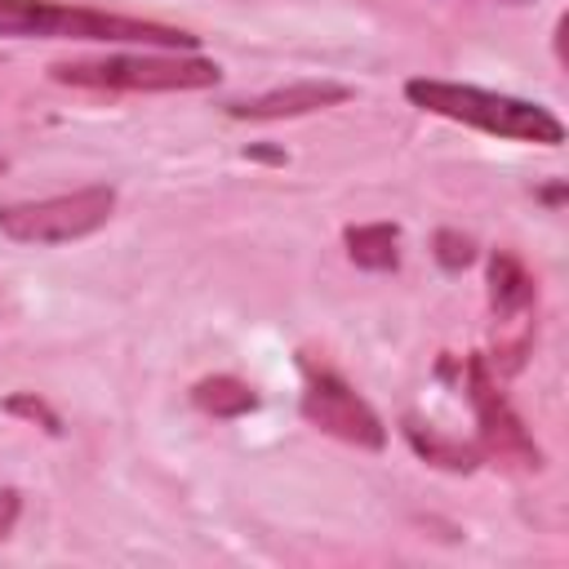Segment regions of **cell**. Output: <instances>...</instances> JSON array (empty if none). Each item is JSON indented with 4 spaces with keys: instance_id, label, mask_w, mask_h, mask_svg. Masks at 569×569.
Instances as JSON below:
<instances>
[{
    "instance_id": "obj_4",
    "label": "cell",
    "mask_w": 569,
    "mask_h": 569,
    "mask_svg": "<svg viewBox=\"0 0 569 569\" xmlns=\"http://www.w3.org/2000/svg\"><path fill=\"white\" fill-rule=\"evenodd\" d=\"M111 213H116V187L93 182L67 196L0 204V231L18 244H71L107 227Z\"/></svg>"
},
{
    "instance_id": "obj_9",
    "label": "cell",
    "mask_w": 569,
    "mask_h": 569,
    "mask_svg": "<svg viewBox=\"0 0 569 569\" xmlns=\"http://www.w3.org/2000/svg\"><path fill=\"white\" fill-rule=\"evenodd\" d=\"M347 253L365 271H391L400 262V231L391 222H365L347 227Z\"/></svg>"
},
{
    "instance_id": "obj_1",
    "label": "cell",
    "mask_w": 569,
    "mask_h": 569,
    "mask_svg": "<svg viewBox=\"0 0 569 569\" xmlns=\"http://www.w3.org/2000/svg\"><path fill=\"white\" fill-rule=\"evenodd\" d=\"M0 36L98 40V44H142V49H196L200 44V36L182 27L102 13L84 4H58V0H0Z\"/></svg>"
},
{
    "instance_id": "obj_8",
    "label": "cell",
    "mask_w": 569,
    "mask_h": 569,
    "mask_svg": "<svg viewBox=\"0 0 569 569\" xmlns=\"http://www.w3.org/2000/svg\"><path fill=\"white\" fill-rule=\"evenodd\" d=\"M489 302H493V316L502 320H516L533 307V276L511 249H498L489 258Z\"/></svg>"
},
{
    "instance_id": "obj_2",
    "label": "cell",
    "mask_w": 569,
    "mask_h": 569,
    "mask_svg": "<svg viewBox=\"0 0 569 569\" xmlns=\"http://www.w3.org/2000/svg\"><path fill=\"white\" fill-rule=\"evenodd\" d=\"M405 98L431 116L498 133V138H516V142H538V147H560L565 142V124L525 98L511 93H493V89H476V84H453V80H409Z\"/></svg>"
},
{
    "instance_id": "obj_11",
    "label": "cell",
    "mask_w": 569,
    "mask_h": 569,
    "mask_svg": "<svg viewBox=\"0 0 569 569\" xmlns=\"http://www.w3.org/2000/svg\"><path fill=\"white\" fill-rule=\"evenodd\" d=\"M405 436H409L413 449H418L427 462H436V467L471 471V467L480 462V449H471V445H462V440H445L440 431H431V427H422V422H405Z\"/></svg>"
},
{
    "instance_id": "obj_10",
    "label": "cell",
    "mask_w": 569,
    "mask_h": 569,
    "mask_svg": "<svg viewBox=\"0 0 569 569\" xmlns=\"http://www.w3.org/2000/svg\"><path fill=\"white\" fill-rule=\"evenodd\" d=\"M191 400H196V409H204V413H213V418H240V413L258 409V391H253L249 382L231 378V373L200 378V382L191 387Z\"/></svg>"
},
{
    "instance_id": "obj_14",
    "label": "cell",
    "mask_w": 569,
    "mask_h": 569,
    "mask_svg": "<svg viewBox=\"0 0 569 569\" xmlns=\"http://www.w3.org/2000/svg\"><path fill=\"white\" fill-rule=\"evenodd\" d=\"M18 511H22V493H18V489H0V538L13 533Z\"/></svg>"
},
{
    "instance_id": "obj_7",
    "label": "cell",
    "mask_w": 569,
    "mask_h": 569,
    "mask_svg": "<svg viewBox=\"0 0 569 569\" xmlns=\"http://www.w3.org/2000/svg\"><path fill=\"white\" fill-rule=\"evenodd\" d=\"M347 98H351V89L338 84V80H293V84L271 89V93H258L249 102H231L227 111L236 120H289V116H311V111L338 107Z\"/></svg>"
},
{
    "instance_id": "obj_13",
    "label": "cell",
    "mask_w": 569,
    "mask_h": 569,
    "mask_svg": "<svg viewBox=\"0 0 569 569\" xmlns=\"http://www.w3.org/2000/svg\"><path fill=\"white\" fill-rule=\"evenodd\" d=\"M9 413H22V418L40 422L49 436H58V431H62V418H58L44 400H36V396H9Z\"/></svg>"
},
{
    "instance_id": "obj_12",
    "label": "cell",
    "mask_w": 569,
    "mask_h": 569,
    "mask_svg": "<svg viewBox=\"0 0 569 569\" xmlns=\"http://www.w3.org/2000/svg\"><path fill=\"white\" fill-rule=\"evenodd\" d=\"M471 258H476L471 236H462V231H453V227L436 231V262H440L445 271H462Z\"/></svg>"
},
{
    "instance_id": "obj_3",
    "label": "cell",
    "mask_w": 569,
    "mask_h": 569,
    "mask_svg": "<svg viewBox=\"0 0 569 569\" xmlns=\"http://www.w3.org/2000/svg\"><path fill=\"white\" fill-rule=\"evenodd\" d=\"M49 76L71 89H111V93H187L218 84V62L196 53H107V58H71L53 62Z\"/></svg>"
},
{
    "instance_id": "obj_5",
    "label": "cell",
    "mask_w": 569,
    "mask_h": 569,
    "mask_svg": "<svg viewBox=\"0 0 569 569\" xmlns=\"http://www.w3.org/2000/svg\"><path fill=\"white\" fill-rule=\"evenodd\" d=\"M302 418H307L311 427H320L325 436H333V440H342V445H356V449H382V445H387L382 418H378L333 369L307 365Z\"/></svg>"
},
{
    "instance_id": "obj_6",
    "label": "cell",
    "mask_w": 569,
    "mask_h": 569,
    "mask_svg": "<svg viewBox=\"0 0 569 569\" xmlns=\"http://www.w3.org/2000/svg\"><path fill=\"white\" fill-rule=\"evenodd\" d=\"M467 387H471V405H476V418H480V440L489 453H498L502 462H516V467H542V453L538 445L529 440V431L520 427V418L511 413V405L498 396V387L489 382L485 373V360L471 356L467 365Z\"/></svg>"
},
{
    "instance_id": "obj_15",
    "label": "cell",
    "mask_w": 569,
    "mask_h": 569,
    "mask_svg": "<svg viewBox=\"0 0 569 569\" xmlns=\"http://www.w3.org/2000/svg\"><path fill=\"white\" fill-rule=\"evenodd\" d=\"M0 173H4V156H0Z\"/></svg>"
}]
</instances>
